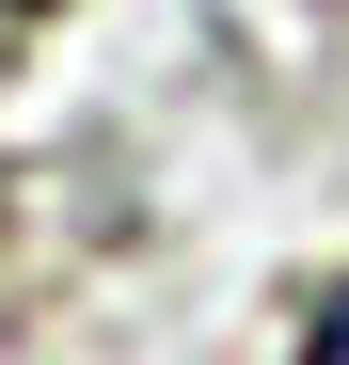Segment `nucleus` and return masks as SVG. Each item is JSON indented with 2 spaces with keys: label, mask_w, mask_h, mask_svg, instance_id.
Returning <instances> with one entry per match:
<instances>
[{
  "label": "nucleus",
  "mask_w": 349,
  "mask_h": 365,
  "mask_svg": "<svg viewBox=\"0 0 349 365\" xmlns=\"http://www.w3.org/2000/svg\"><path fill=\"white\" fill-rule=\"evenodd\" d=\"M302 365H349V286H333L318 318H302Z\"/></svg>",
  "instance_id": "f257e3e1"
}]
</instances>
